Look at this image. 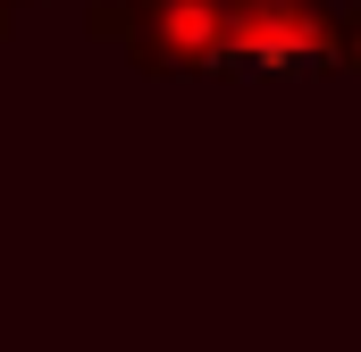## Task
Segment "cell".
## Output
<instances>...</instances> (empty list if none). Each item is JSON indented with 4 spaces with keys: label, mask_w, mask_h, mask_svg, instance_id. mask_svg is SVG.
<instances>
[{
    "label": "cell",
    "mask_w": 361,
    "mask_h": 352,
    "mask_svg": "<svg viewBox=\"0 0 361 352\" xmlns=\"http://www.w3.org/2000/svg\"><path fill=\"white\" fill-rule=\"evenodd\" d=\"M336 68H361V34L319 0H227L219 76L286 84V76H336Z\"/></svg>",
    "instance_id": "cell-1"
},
{
    "label": "cell",
    "mask_w": 361,
    "mask_h": 352,
    "mask_svg": "<svg viewBox=\"0 0 361 352\" xmlns=\"http://www.w3.org/2000/svg\"><path fill=\"white\" fill-rule=\"evenodd\" d=\"M85 25L118 42L143 76H219L227 0H101Z\"/></svg>",
    "instance_id": "cell-2"
},
{
    "label": "cell",
    "mask_w": 361,
    "mask_h": 352,
    "mask_svg": "<svg viewBox=\"0 0 361 352\" xmlns=\"http://www.w3.org/2000/svg\"><path fill=\"white\" fill-rule=\"evenodd\" d=\"M25 8H34V0H0V34H8V25H17Z\"/></svg>",
    "instance_id": "cell-3"
}]
</instances>
